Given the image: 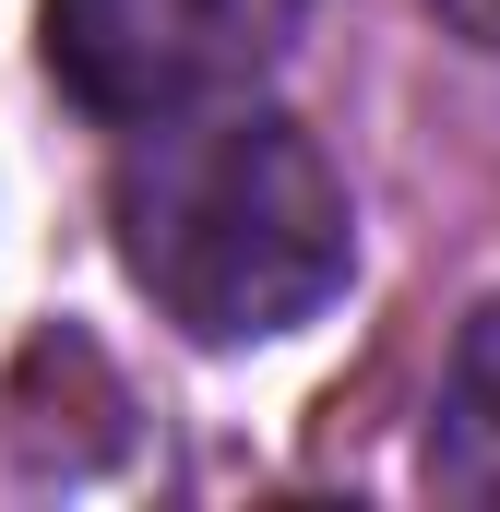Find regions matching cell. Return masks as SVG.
Wrapping results in <instances>:
<instances>
[{"mask_svg":"<svg viewBox=\"0 0 500 512\" xmlns=\"http://www.w3.org/2000/svg\"><path fill=\"white\" fill-rule=\"evenodd\" d=\"M108 215H120L131 286L191 346H274L322 322L358 274V203L334 155L286 108H239V96L131 120Z\"/></svg>","mask_w":500,"mask_h":512,"instance_id":"1","label":"cell"},{"mask_svg":"<svg viewBox=\"0 0 500 512\" xmlns=\"http://www.w3.org/2000/svg\"><path fill=\"white\" fill-rule=\"evenodd\" d=\"M298 24L310 0H48V72L96 120H155L274 72Z\"/></svg>","mask_w":500,"mask_h":512,"instance_id":"2","label":"cell"},{"mask_svg":"<svg viewBox=\"0 0 500 512\" xmlns=\"http://www.w3.org/2000/svg\"><path fill=\"white\" fill-rule=\"evenodd\" d=\"M417 477L465 512H500V298L453 334V370L429 405V441H417Z\"/></svg>","mask_w":500,"mask_h":512,"instance_id":"3","label":"cell"},{"mask_svg":"<svg viewBox=\"0 0 500 512\" xmlns=\"http://www.w3.org/2000/svg\"><path fill=\"white\" fill-rule=\"evenodd\" d=\"M441 12H453V24H465L477 48H500V0H441Z\"/></svg>","mask_w":500,"mask_h":512,"instance_id":"4","label":"cell"}]
</instances>
